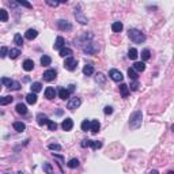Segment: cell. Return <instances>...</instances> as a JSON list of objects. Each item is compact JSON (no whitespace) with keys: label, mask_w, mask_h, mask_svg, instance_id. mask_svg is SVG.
<instances>
[{"label":"cell","mask_w":174,"mask_h":174,"mask_svg":"<svg viewBox=\"0 0 174 174\" xmlns=\"http://www.w3.org/2000/svg\"><path fill=\"white\" fill-rule=\"evenodd\" d=\"M23 69H25L26 72H30V71H33V68H34V61L33 60H30V59H27V60H25L23 61Z\"/></svg>","instance_id":"obj_15"},{"label":"cell","mask_w":174,"mask_h":174,"mask_svg":"<svg viewBox=\"0 0 174 174\" xmlns=\"http://www.w3.org/2000/svg\"><path fill=\"white\" fill-rule=\"evenodd\" d=\"M7 52H8V49L5 48V46H2V52H0L2 54H0V56H2V57H5V56H7Z\"/></svg>","instance_id":"obj_49"},{"label":"cell","mask_w":174,"mask_h":174,"mask_svg":"<svg viewBox=\"0 0 174 174\" xmlns=\"http://www.w3.org/2000/svg\"><path fill=\"white\" fill-rule=\"evenodd\" d=\"M12 101H14V97H12V95H5V97L0 98V105H2V106H5V105H8V103H11Z\"/></svg>","instance_id":"obj_24"},{"label":"cell","mask_w":174,"mask_h":174,"mask_svg":"<svg viewBox=\"0 0 174 174\" xmlns=\"http://www.w3.org/2000/svg\"><path fill=\"white\" fill-rule=\"evenodd\" d=\"M60 56L61 57H69V56H72V49L71 48H61L60 49Z\"/></svg>","instance_id":"obj_28"},{"label":"cell","mask_w":174,"mask_h":174,"mask_svg":"<svg viewBox=\"0 0 174 174\" xmlns=\"http://www.w3.org/2000/svg\"><path fill=\"white\" fill-rule=\"evenodd\" d=\"M137 89H139V82H137V80H132V82H130V86H129V90L136 91Z\"/></svg>","instance_id":"obj_45"},{"label":"cell","mask_w":174,"mask_h":174,"mask_svg":"<svg viewBox=\"0 0 174 174\" xmlns=\"http://www.w3.org/2000/svg\"><path fill=\"white\" fill-rule=\"evenodd\" d=\"M109 76H110V79L114 80V82H123V79H124L123 74H121L118 69H114V68L109 71Z\"/></svg>","instance_id":"obj_9"},{"label":"cell","mask_w":174,"mask_h":174,"mask_svg":"<svg viewBox=\"0 0 174 174\" xmlns=\"http://www.w3.org/2000/svg\"><path fill=\"white\" fill-rule=\"evenodd\" d=\"M50 63H52V59L49 56H46V54H44V56L41 57V65L44 67H48V65H50Z\"/></svg>","instance_id":"obj_36"},{"label":"cell","mask_w":174,"mask_h":174,"mask_svg":"<svg viewBox=\"0 0 174 174\" xmlns=\"http://www.w3.org/2000/svg\"><path fill=\"white\" fill-rule=\"evenodd\" d=\"M61 128L64 129V130H71L72 128H74V121H72L69 117H67L65 120L63 121V124H61Z\"/></svg>","instance_id":"obj_14"},{"label":"cell","mask_w":174,"mask_h":174,"mask_svg":"<svg viewBox=\"0 0 174 174\" xmlns=\"http://www.w3.org/2000/svg\"><path fill=\"white\" fill-rule=\"evenodd\" d=\"M45 3L49 5V7H52V8H56L57 5L60 4L59 0H45Z\"/></svg>","instance_id":"obj_41"},{"label":"cell","mask_w":174,"mask_h":174,"mask_svg":"<svg viewBox=\"0 0 174 174\" xmlns=\"http://www.w3.org/2000/svg\"><path fill=\"white\" fill-rule=\"evenodd\" d=\"M14 44H15L16 46H22L23 45V38H22V36L19 33H16L15 36H14Z\"/></svg>","instance_id":"obj_33"},{"label":"cell","mask_w":174,"mask_h":174,"mask_svg":"<svg viewBox=\"0 0 174 174\" xmlns=\"http://www.w3.org/2000/svg\"><path fill=\"white\" fill-rule=\"evenodd\" d=\"M59 2H60V3H67L68 0H59Z\"/></svg>","instance_id":"obj_51"},{"label":"cell","mask_w":174,"mask_h":174,"mask_svg":"<svg viewBox=\"0 0 174 174\" xmlns=\"http://www.w3.org/2000/svg\"><path fill=\"white\" fill-rule=\"evenodd\" d=\"M30 89H31V91H33V92H36V94H37V92H40V91H41L42 85H41V83H40V82H34L33 85H31Z\"/></svg>","instance_id":"obj_34"},{"label":"cell","mask_w":174,"mask_h":174,"mask_svg":"<svg viewBox=\"0 0 174 174\" xmlns=\"http://www.w3.org/2000/svg\"><path fill=\"white\" fill-rule=\"evenodd\" d=\"M19 54H21V50H19L18 48H12L8 50V56H10V59H16V57H19Z\"/></svg>","instance_id":"obj_26"},{"label":"cell","mask_w":174,"mask_h":174,"mask_svg":"<svg viewBox=\"0 0 174 174\" xmlns=\"http://www.w3.org/2000/svg\"><path fill=\"white\" fill-rule=\"evenodd\" d=\"M42 169H44V172H45V173H49V174L53 173V167H52V165L48 163V162H45V163H44Z\"/></svg>","instance_id":"obj_40"},{"label":"cell","mask_w":174,"mask_h":174,"mask_svg":"<svg viewBox=\"0 0 174 174\" xmlns=\"http://www.w3.org/2000/svg\"><path fill=\"white\" fill-rule=\"evenodd\" d=\"M69 94H71V92H69L68 89H64V87H60V89H59V97L61 98V99H64V101L68 99Z\"/></svg>","instance_id":"obj_18"},{"label":"cell","mask_w":174,"mask_h":174,"mask_svg":"<svg viewBox=\"0 0 174 174\" xmlns=\"http://www.w3.org/2000/svg\"><path fill=\"white\" fill-rule=\"evenodd\" d=\"M12 127L16 132H23V130H26V124L22 123V121H15V123L12 124Z\"/></svg>","instance_id":"obj_20"},{"label":"cell","mask_w":174,"mask_h":174,"mask_svg":"<svg viewBox=\"0 0 174 174\" xmlns=\"http://www.w3.org/2000/svg\"><path fill=\"white\" fill-rule=\"evenodd\" d=\"M2 83L5 87H8L10 90H15V91H18V90L21 89V83L16 82V80L8 79V78H2Z\"/></svg>","instance_id":"obj_4"},{"label":"cell","mask_w":174,"mask_h":174,"mask_svg":"<svg viewBox=\"0 0 174 174\" xmlns=\"http://www.w3.org/2000/svg\"><path fill=\"white\" fill-rule=\"evenodd\" d=\"M76 67H78L76 59H74L72 56L67 57L65 61H64V68L65 69H68V71H75V69H76Z\"/></svg>","instance_id":"obj_7"},{"label":"cell","mask_w":174,"mask_h":174,"mask_svg":"<svg viewBox=\"0 0 174 174\" xmlns=\"http://www.w3.org/2000/svg\"><path fill=\"white\" fill-rule=\"evenodd\" d=\"M103 113H105L106 116L112 114V113H113V108H112V106H105V109H103Z\"/></svg>","instance_id":"obj_48"},{"label":"cell","mask_w":174,"mask_h":174,"mask_svg":"<svg viewBox=\"0 0 174 174\" xmlns=\"http://www.w3.org/2000/svg\"><path fill=\"white\" fill-rule=\"evenodd\" d=\"M123 29H124V26H123V23L121 22H113L112 30L114 31V33H120V31H123Z\"/></svg>","instance_id":"obj_27"},{"label":"cell","mask_w":174,"mask_h":174,"mask_svg":"<svg viewBox=\"0 0 174 174\" xmlns=\"http://www.w3.org/2000/svg\"><path fill=\"white\" fill-rule=\"evenodd\" d=\"M118 89H120L121 97H123V98H128V95H129V86H127V85H124V83H121Z\"/></svg>","instance_id":"obj_19"},{"label":"cell","mask_w":174,"mask_h":174,"mask_svg":"<svg viewBox=\"0 0 174 174\" xmlns=\"http://www.w3.org/2000/svg\"><path fill=\"white\" fill-rule=\"evenodd\" d=\"M67 166H68L69 169H76V167L79 166V161H78L76 158H72V159H69V161H68Z\"/></svg>","instance_id":"obj_32"},{"label":"cell","mask_w":174,"mask_h":174,"mask_svg":"<svg viewBox=\"0 0 174 174\" xmlns=\"http://www.w3.org/2000/svg\"><path fill=\"white\" fill-rule=\"evenodd\" d=\"M26 102H27L29 105H34V103H37V94L36 92L31 91L30 94L26 95Z\"/></svg>","instance_id":"obj_17"},{"label":"cell","mask_w":174,"mask_h":174,"mask_svg":"<svg viewBox=\"0 0 174 174\" xmlns=\"http://www.w3.org/2000/svg\"><path fill=\"white\" fill-rule=\"evenodd\" d=\"M56 76H57L56 69H48V71H45L44 72V75H42L44 80H46V82H52V80H54L56 79Z\"/></svg>","instance_id":"obj_11"},{"label":"cell","mask_w":174,"mask_h":174,"mask_svg":"<svg viewBox=\"0 0 174 174\" xmlns=\"http://www.w3.org/2000/svg\"><path fill=\"white\" fill-rule=\"evenodd\" d=\"M64 42H65V41H64V38H63L61 36H59V37L56 38V41H54L53 48H54V49H59V50H60L61 48H64Z\"/></svg>","instance_id":"obj_21"},{"label":"cell","mask_w":174,"mask_h":174,"mask_svg":"<svg viewBox=\"0 0 174 174\" xmlns=\"http://www.w3.org/2000/svg\"><path fill=\"white\" fill-rule=\"evenodd\" d=\"M128 37H129V40H130V41H132L133 44H143V42L147 40L146 34L141 33V31L137 30V29H129Z\"/></svg>","instance_id":"obj_2"},{"label":"cell","mask_w":174,"mask_h":174,"mask_svg":"<svg viewBox=\"0 0 174 174\" xmlns=\"http://www.w3.org/2000/svg\"><path fill=\"white\" fill-rule=\"evenodd\" d=\"M80 128H82L83 132H87V130H90V128H91V121L83 120V123H82V125H80Z\"/></svg>","instance_id":"obj_35"},{"label":"cell","mask_w":174,"mask_h":174,"mask_svg":"<svg viewBox=\"0 0 174 174\" xmlns=\"http://www.w3.org/2000/svg\"><path fill=\"white\" fill-rule=\"evenodd\" d=\"M90 147H91L92 150H99L101 147H102V141H99V140H91Z\"/></svg>","instance_id":"obj_39"},{"label":"cell","mask_w":174,"mask_h":174,"mask_svg":"<svg viewBox=\"0 0 174 174\" xmlns=\"http://www.w3.org/2000/svg\"><path fill=\"white\" fill-rule=\"evenodd\" d=\"M57 27L61 31H71L72 30V25L68 21H64V19H59V21H57Z\"/></svg>","instance_id":"obj_10"},{"label":"cell","mask_w":174,"mask_h":174,"mask_svg":"<svg viewBox=\"0 0 174 174\" xmlns=\"http://www.w3.org/2000/svg\"><path fill=\"white\" fill-rule=\"evenodd\" d=\"M37 36H38V31L36 30V29H29L27 31H26V34H25V37L27 40H34V38H37Z\"/></svg>","instance_id":"obj_16"},{"label":"cell","mask_w":174,"mask_h":174,"mask_svg":"<svg viewBox=\"0 0 174 174\" xmlns=\"http://www.w3.org/2000/svg\"><path fill=\"white\" fill-rule=\"evenodd\" d=\"M48 148L52 150V151H60V150H61V146H60V144H56V143H52L48 146Z\"/></svg>","instance_id":"obj_43"},{"label":"cell","mask_w":174,"mask_h":174,"mask_svg":"<svg viewBox=\"0 0 174 174\" xmlns=\"http://www.w3.org/2000/svg\"><path fill=\"white\" fill-rule=\"evenodd\" d=\"M82 49L86 54H95L98 50H99V45H98L97 42H89L87 45L83 46Z\"/></svg>","instance_id":"obj_6"},{"label":"cell","mask_w":174,"mask_h":174,"mask_svg":"<svg viewBox=\"0 0 174 174\" xmlns=\"http://www.w3.org/2000/svg\"><path fill=\"white\" fill-rule=\"evenodd\" d=\"M45 98L46 99H53L54 97H56V90L53 89V87H46L45 89Z\"/></svg>","instance_id":"obj_13"},{"label":"cell","mask_w":174,"mask_h":174,"mask_svg":"<svg viewBox=\"0 0 174 174\" xmlns=\"http://www.w3.org/2000/svg\"><path fill=\"white\" fill-rule=\"evenodd\" d=\"M128 76H129L130 80H137V78H139V76H137V71H136L133 67L128 69Z\"/></svg>","instance_id":"obj_31"},{"label":"cell","mask_w":174,"mask_h":174,"mask_svg":"<svg viewBox=\"0 0 174 174\" xmlns=\"http://www.w3.org/2000/svg\"><path fill=\"white\" fill-rule=\"evenodd\" d=\"M80 105H82V99H80L79 97H74V98H71V99L68 101V103H67V109L68 110H75V109L79 108Z\"/></svg>","instance_id":"obj_8"},{"label":"cell","mask_w":174,"mask_h":174,"mask_svg":"<svg viewBox=\"0 0 174 174\" xmlns=\"http://www.w3.org/2000/svg\"><path fill=\"white\" fill-rule=\"evenodd\" d=\"M0 14H2V22H7L8 21V12L4 10V8H2L0 10Z\"/></svg>","instance_id":"obj_44"},{"label":"cell","mask_w":174,"mask_h":174,"mask_svg":"<svg viewBox=\"0 0 174 174\" xmlns=\"http://www.w3.org/2000/svg\"><path fill=\"white\" fill-rule=\"evenodd\" d=\"M99 128H101V124L98 120H92L91 121V128H90V130H91L92 133H98L99 132Z\"/></svg>","instance_id":"obj_23"},{"label":"cell","mask_w":174,"mask_h":174,"mask_svg":"<svg viewBox=\"0 0 174 174\" xmlns=\"http://www.w3.org/2000/svg\"><path fill=\"white\" fill-rule=\"evenodd\" d=\"M141 121H143V113L141 110H135L129 117V128L132 130H136L141 127Z\"/></svg>","instance_id":"obj_1"},{"label":"cell","mask_w":174,"mask_h":174,"mask_svg":"<svg viewBox=\"0 0 174 174\" xmlns=\"http://www.w3.org/2000/svg\"><path fill=\"white\" fill-rule=\"evenodd\" d=\"M137 56H139L137 50H136L135 48H130L129 50H128V57H129L130 60H136V59H137Z\"/></svg>","instance_id":"obj_37"},{"label":"cell","mask_w":174,"mask_h":174,"mask_svg":"<svg viewBox=\"0 0 174 174\" xmlns=\"http://www.w3.org/2000/svg\"><path fill=\"white\" fill-rule=\"evenodd\" d=\"M48 128H49V130H56L57 129V124L54 123V121H49L48 123Z\"/></svg>","instance_id":"obj_46"},{"label":"cell","mask_w":174,"mask_h":174,"mask_svg":"<svg viewBox=\"0 0 174 174\" xmlns=\"http://www.w3.org/2000/svg\"><path fill=\"white\" fill-rule=\"evenodd\" d=\"M95 82L98 83V85H101V86H103L106 83V76L103 74H101V72H98L97 75H95Z\"/></svg>","instance_id":"obj_22"},{"label":"cell","mask_w":174,"mask_h":174,"mask_svg":"<svg viewBox=\"0 0 174 174\" xmlns=\"http://www.w3.org/2000/svg\"><path fill=\"white\" fill-rule=\"evenodd\" d=\"M150 57H151V52H150V49H143V50H141V59H143V61H147Z\"/></svg>","instance_id":"obj_38"},{"label":"cell","mask_w":174,"mask_h":174,"mask_svg":"<svg viewBox=\"0 0 174 174\" xmlns=\"http://www.w3.org/2000/svg\"><path fill=\"white\" fill-rule=\"evenodd\" d=\"M49 121H50L49 117L46 114H44V113H38V114H37V123H38V125H41V127L48 125Z\"/></svg>","instance_id":"obj_12"},{"label":"cell","mask_w":174,"mask_h":174,"mask_svg":"<svg viewBox=\"0 0 174 174\" xmlns=\"http://www.w3.org/2000/svg\"><path fill=\"white\" fill-rule=\"evenodd\" d=\"M16 3H18L19 5H23V7H26V8H33V5H31L30 3L27 2V0H16Z\"/></svg>","instance_id":"obj_42"},{"label":"cell","mask_w":174,"mask_h":174,"mask_svg":"<svg viewBox=\"0 0 174 174\" xmlns=\"http://www.w3.org/2000/svg\"><path fill=\"white\" fill-rule=\"evenodd\" d=\"M83 74H85L86 76H90V75L94 74V67H92V64H86L83 67Z\"/></svg>","instance_id":"obj_25"},{"label":"cell","mask_w":174,"mask_h":174,"mask_svg":"<svg viewBox=\"0 0 174 174\" xmlns=\"http://www.w3.org/2000/svg\"><path fill=\"white\" fill-rule=\"evenodd\" d=\"M92 37H94V34H91V33H85V34H82L79 38L75 40V45H78V46H80V48H83V46L87 45L89 42H91Z\"/></svg>","instance_id":"obj_3"},{"label":"cell","mask_w":174,"mask_h":174,"mask_svg":"<svg viewBox=\"0 0 174 174\" xmlns=\"http://www.w3.org/2000/svg\"><path fill=\"white\" fill-rule=\"evenodd\" d=\"M75 18H76V22H79L80 25H87L89 23V19H87V16L83 14V11H80V5H78V7H75V12H74Z\"/></svg>","instance_id":"obj_5"},{"label":"cell","mask_w":174,"mask_h":174,"mask_svg":"<svg viewBox=\"0 0 174 174\" xmlns=\"http://www.w3.org/2000/svg\"><path fill=\"white\" fill-rule=\"evenodd\" d=\"M133 68L137 72H143L144 69H146V64H144V61H136L135 64H133Z\"/></svg>","instance_id":"obj_29"},{"label":"cell","mask_w":174,"mask_h":174,"mask_svg":"<svg viewBox=\"0 0 174 174\" xmlns=\"http://www.w3.org/2000/svg\"><path fill=\"white\" fill-rule=\"evenodd\" d=\"M90 144H91V140H90V139H85V140L80 143V146H82L83 148H86V147H90Z\"/></svg>","instance_id":"obj_47"},{"label":"cell","mask_w":174,"mask_h":174,"mask_svg":"<svg viewBox=\"0 0 174 174\" xmlns=\"http://www.w3.org/2000/svg\"><path fill=\"white\" fill-rule=\"evenodd\" d=\"M68 90H69V92H74L75 86H74V85H69V86H68Z\"/></svg>","instance_id":"obj_50"},{"label":"cell","mask_w":174,"mask_h":174,"mask_svg":"<svg viewBox=\"0 0 174 174\" xmlns=\"http://www.w3.org/2000/svg\"><path fill=\"white\" fill-rule=\"evenodd\" d=\"M15 109H16V113H19V114H22V116L27 113V108H26L25 103H18Z\"/></svg>","instance_id":"obj_30"}]
</instances>
